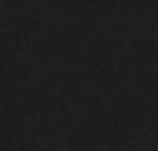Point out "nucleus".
<instances>
[]
</instances>
